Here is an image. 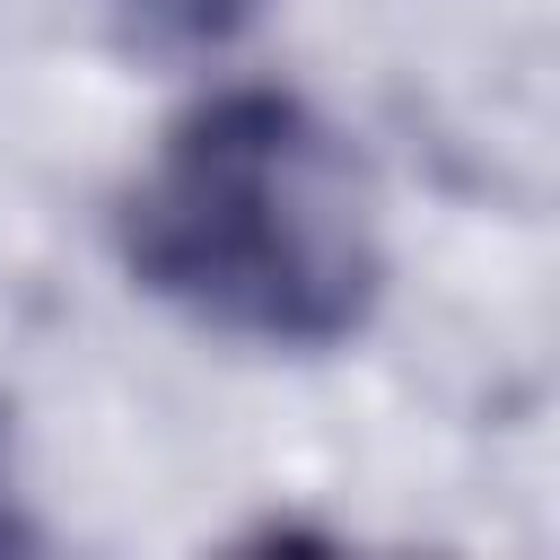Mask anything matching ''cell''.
<instances>
[{
	"instance_id": "obj_1",
	"label": "cell",
	"mask_w": 560,
	"mask_h": 560,
	"mask_svg": "<svg viewBox=\"0 0 560 560\" xmlns=\"http://www.w3.org/2000/svg\"><path fill=\"white\" fill-rule=\"evenodd\" d=\"M122 262L192 324L262 350H332L385 289L350 140L280 88H236L175 122L122 201Z\"/></svg>"
},
{
	"instance_id": "obj_2",
	"label": "cell",
	"mask_w": 560,
	"mask_h": 560,
	"mask_svg": "<svg viewBox=\"0 0 560 560\" xmlns=\"http://www.w3.org/2000/svg\"><path fill=\"white\" fill-rule=\"evenodd\" d=\"M105 9H114V26H122L140 52H166V61L219 52L228 35H245V26L262 18V0H105Z\"/></svg>"
},
{
	"instance_id": "obj_3",
	"label": "cell",
	"mask_w": 560,
	"mask_h": 560,
	"mask_svg": "<svg viewBox=\"0 0 560 560\" xmlns=\"http://www.w3.org/2000/svg\"><path fill=\"white\" fill-rule=\"evenodd\" d=\"M35 542V525L18 516V499H9V438H0V551H26Z\"/></svg>"
}]
</instances>
